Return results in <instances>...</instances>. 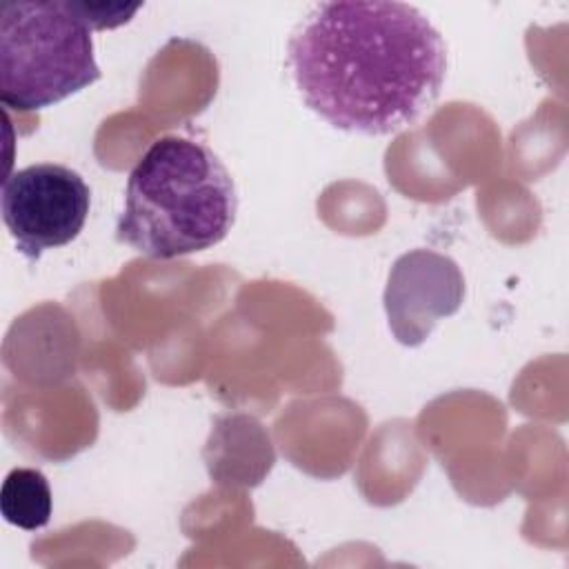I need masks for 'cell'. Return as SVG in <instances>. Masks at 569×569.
Listing matches in <instances>:
<instances>
[{"label":"cell","mask_w":569,"mask_h":569,"mask_svg":"<svg viewBox=\"0 0 569 569\" xmlns=\"http://www.w3.org/2000/svg\"><path fill=\"white\" fill-rule=\"evenodd\" d=\"M287 62L302 102L333 129L389 136L438 100L447 44L411 4L338 0L302 18Z\"/></svg>","instance_id":"cell-1"},{"label":"cell","mask_w":569,"mask_h":569,"mask_svg":"<svg viewBox=\"0 0 569 569\" xmlns=\"http://www.w3.org/2000/svg\"><path fill=\"white\" fill-rule=\"evenodd\" d=\"M238 213V193L222 160L182 136L153 140L129 171L116 238L133 251L173 260L222 242Z\"/></svg>","instance_id":"cell-2"},{"label":"cell","mask_w":569,"mask_h":569,"mask_svg":"<svg viewBox=\"0 0 569 569\" xmlns=\"http://www.w3.org/2000/svg\"><path fill=\"white\" fill-rule=\"evenodd\" d=\"M100 80L91 29L64 2L0 4V100L40 111Z\"/></svg>","instance_id":"cell-3"},{"label":"cell","mask_w":569,"mask_h":569,"mask_svg":"<svg viewBox=\"0 0 569 569\" xmlns=\"http://www.w3.org/2000/svg\"><path fill=\"white\" fill-rule=\"evenodd\" d=\"M0 207L18 251L38 260L44 251L80 236L91 207V189L78 171L38 162L4 178Z\"/></svg>","instance_id":"cell-4"},{"label":"cell","mask_w":569,"mask_h":569,"mask_svg":"<svg viewBox=\"0 0 569 569\" xmlns=\"http://www.w3.org/2000/svg\"><path fill=\"white\" fill-rule=\"evenodd\" d=\"M465 300L458 262L433 249L396 258L385 284V313L393 338L405 347L422 345L438 320L453 316Z\"/></svg>","instance_id":"cell-5"},{"label":"cell","mask_w":569,"mask_h":569,"mask_svg":"<svg viewBox=\"0 0 569 569\" xmlns=\"http://www.w3.org/2000/svg\"><path fill=\"white\" fill-rule=\"evenodd\" d=\"M53 509V496L47 476L40 469L16 467L7 473L0 489L2 518L24 531L42 529Z\"/></svg>","instance_id":"cell-6"},{"label":"cell","mask_w":569,"mask_h":569,"mask_svg":"<svg viewBox=\"0 0 569 569\" xmlns=\"http://www.w3.org/2000/svg\"><path fill=\"white\" fill-rule=\"evenodd\" d=\"M76 11L80 13V18L87 22V27L91 31H104V29H116L124 22L131 20V16L142 7L138 4H93V2H73Z\"/></svg>","instance_id":"cell-7"}]
</instances>
